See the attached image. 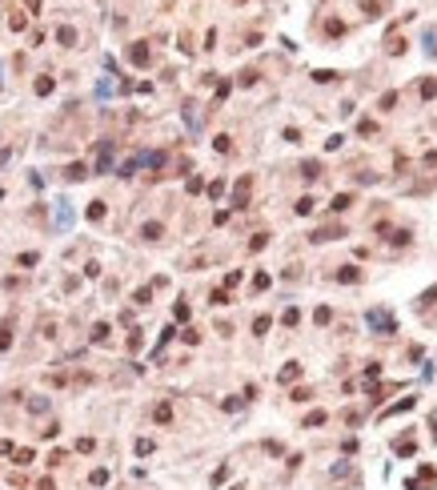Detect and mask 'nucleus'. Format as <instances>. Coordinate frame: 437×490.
<instances>
[{
  "instance_id": "f257e3e1",
  "label": "nucleus",
  "mask_w": 437,
  "mask_h": 490,
  "mask_svg": "<svg viewBox=\"0 0 437 490\" xmlns=\"http://www.w3.org/2000/svg\"><path fill=\"white\" fill-rule=\"evenodd\" d=\"M369 329L373 333H381V338H389V333H397V322H393V314L389 310H369Z\"/></svg>"
},
{
  "instance_id": "a18cd8bd",
  "label": "nucleus",
  "mask_w": 437,
  "mask_h": 490,
  "mask_svg": "<svg viewBox=\"0 0 437 490\" xmlns=\"http://www.w3.org/2000/svg\"><path fill=\"white\" fill-rule=\"evenodd\" d=\"M341 145H345V137H341V133H337V137H329V141H325V149H329V153H333V149H341Z\"/></svg>"
},
{
  "instance_id": "4468645a",
  "label": "nucleus",
  "mask_w": 437,
  "mask_h": 490,
  "mask_svg": "<svg viewBox=\"0 0 437 490\" xmlns=\"http://www.w3.org/2000/svg\"><path fill=\"white\" fill-rule=\"evenodd\" d=\"M65 177H69V181H84V177H88V169H84L80 161H73V165L65 169Z\"/></svg>"
},
{
  "instance_id": "cd10ccee",
  "label": "nucleus",
  "mask_w": 437,
  "mask_h": 490,
  "mask_svg": "<svg viewBox=\"0 0 437 490\" xmlns=\"http://www.w3.org/2000/svg\"><path fill=\"white\" fill-rule=\"evenodd\" d=\"M313 81H317V84H329V81H337V73H333V69H317Z\"/></svg>"
},
{
  "instance_id": "6ab92c4d",
  "label": "nucleus",
  "mask_w": 437,
  "mask_h": 490,
  "mask_svg": "<svg viewBox=\"0 0 437 490\" xmlns=\"http://www.w3.org/2000/svg\"><path fill=\"white\" fill-rule=\"evenodd\" d=\"M325 422H329V414H325V410H313V414L305 418V426H309V430H313V426H325Z\"/></svg>"
},
{
  "instance_id": "f704fd0d",
  "label": "nucleus",
  "mask_w": 437,
  "mask_h": 490,
  "mask_svg": "<svg viewBox=\"0 0 437 490\" xmlns=\"http://www.w3.org/2000/svg\"><path fill=\"white\" fill-rule=\"evenodd\" d=\"M269 282H273V278H269V273H257V278H253V289L261 293V289H269Z\"/></svg>"
},
{
  "instance_id": "1a4fd4ad",
  "label": "nucleus",
  "mask_w": 437,
  "mask_h": 490,
  "mask_svg": "<svg viewBox=\"0 0 437 490\" xmlns=\"http://www.w3.org/2000/svg\"><path fill=\"white\" fill-rule=\"evenodd\" d=\"M129 60L133 65H148V48L145 44H129Z\"/></svg>"
},
{
  "instance_id": "aec40b11",
  "label": "nucleus",
  "mask_w": 437,
  "mask_h": 490,
  "mask_svg": "<svg viewBox=\"0 0 437 490\" xmlns=\"http://www.w3.org/2000/svg\"><path fill=\"white\" fill-rule=\"evenodd\" d=\"M213 149H217V153H233V137H229V133H221V137L213 141Z\"/></svg>"
},
{
  "instance_id": "2eb2a0df",
  "label": "nucleus",
  "mask_w": 437,
  "mask_h": 490,
  "mask_svg": "<svg viewBox=\"0 0 437 490\" xmlns=\"http://www.w3.org/2000/svg\"><path fill=\"white\" fill-rule=\"evenodd\" d=\"M301 378V362H289L285 370H281V382H297Z\"/></svg>"
},
{
  "instance_id": "20e7f679",
  "label": "nucleus",
  "mask_w": 437,
  "mask_h": 490,
  "mask_svg": "<svg viewBox=\"0 0 437 490\" xmlns=\"http://www.w3.org/2000/svg\"><path fill=\"white\" fill-rule=\"evenodd\" d=\"M337 282H341V286H357V282H361V269H357V265H341V269H337Z\"/></svg>"
},
{
  "instance_id": "7ed1b4c3",
  "label": "nucleus",
  "mask_w": 437,
  "mask_h": 490,
  "mask_svg": "<svg viewBox=\"0 0 437 490\" xmlns=\"http://www.w3.org/2000/svg\"><path fill=\"white\" fill-rule=\"evenodd\" d=\"M337 237H345V225H325V229H317L309 241H317V245H321V241H337Z\"/></svg>"
},
{
  "instance_id": "393cba45",
  "label": "nucleus",
  "mask_w": 437,
  "mask_h": 490,
  "mask_svg": "<svg viewBox=\"0 0 437 490\" xmlns=\"http://www.w3.org/2000/svg\"><path fill=\"white\" fill-rule=\"evenodd\" d=\"M377 378H381V366H377V362H369V366H365V386H369V382H377Z\"/></svg>"
},
{
  "instance_id": "a19ab883",
  "label": "nucleus",
  "mask_w": 437,
  "mask_h": 490,
  "mask_svg": "<svg viewBox=\"0 0 437 490\" xmlns=\"http://www.w3.org/2000/svg\"><path fill=\"white\" fill-rule=\"evenodd\" d=\"M33 462V450H16V466H28Z\"/></svg>"
},
{
  "instance_id": "473e14b6",
  "label": "nucleus",
  "mask_w": 437,
  "mask_h": 490,
  "mask_svg": "<svg viewBox=\"0 0 437 490\" xmlns=\"http://www.w3.org/2000/svg\"><path fill=\"white\" fill-rule=\"evenodd\" d=\"M329 474H333V478H353V470H349V466H345V462H337V466H333V470H329Z\"/></svg>"
},
{
  "instance_id": "09e8293b",
  "label": "nucleus",
  "mask_w": 437,
  "mask_h": 490,
  "mask_svg": "<svg viewBox=\"0 0 437 490\" xmlns=\"http://www.w3.org/2000/svg\"><path fill=\"white\" fill-rule=\"evenodd\" d=\"M237 4H241V0H237Z\"/></svg>"
},
{
  "instance_id": "c9c22d12",
  "label": "nucleus",
  "mask_w": 437,
  "mask_h": 490,
  "mask_svg": "<svg viewBox=\"0 0 437 490\" xmlns=\"http://www.w3.org/2000/svg\"><path fill=\"white\" fill-rule=\"evenodd\" d=\"M133 301H137V305H148V301H152V289H137Z\"/></svg>"
},
{
  "instance_id": "6e6552de",
  "label": "nucleus",
  "mask_w": 437,
  "mask_h": 490,
  "mask_svg": "<svg viewBox=\"0 0 437 490\" xmlns=\"http://www.w3.org/2000/svg\"><path fill=\"white\" fill-rule=\"evenodd\" d=\"M385 52H389V56H401V52H405V37L389 33V41H385Z\"/></svg>"
},
{
  "instance_id": "f3484780",
  "label": "nucleus",
  "mask_w": 437,
  "mask_h": 490,
  "mask_svg": "<svg viewBox=\"0 0 437 490\" xmlns=\"http://www.w3.org/2000/svg\"><path fill=\"white\" fill-rule=\"evenodd\" d=\"M269 245V233H253V241H249V253H261Z\"/></svg>"
},
{
  "instance_id": "a211bd4d",
  "label": "nucleus",
  "mask_w": 437,
  "mask_h": 490,
  "mask_svg": "<svg viewBox=\"0 0 437 490\" xmlns=\"http://www.w3.org/2000/svg\"><path fill=\"white\" fill-rule=\"evenodd\" d=\"M313 205H317L313 197H301V201H297L293 209H297V217H309V213H313Z\"/></svg>"
},
{
  "instance_id": "58836bf2",
  "label": "nucleus",
  "mask_w": 437,
  "mask_h": 490,
  "mask_svg": "<svg viewBox=\"0 0 437 490\" xmlns=\"http://www.w3.org/2000/svg\"><path fill=\"white\" fill-rule=\"evenodd\" d=\"M417 446H413V438H405V442H397V454H405V458H409Z\"/></svg>"
},
{
  "instance_id": "bb28decb",
  "label": "nucleus",
  "mask_w": 437,
  "mask_h": 490,
  "mask_svg": "<svg viewBox=\"0 0 437 490\" xmlns=\"http://www.w3.org/2000/svg\"><path fill=\"white\" fill-rule=\"evenodd\" d=\"M92 342H109V326H105V322L92 326Z\"/></svg>"
},
{
  "instance_id": "ea45409f",
  "label": "nucleus",
  "mask_w": 437,
  "mask_h": 490,
  "mask_svg": "<svg viewBox=\"0 0 437 490\" xmlns=\"http://www.w3.org/2000/svg\"><path fill=\"white\" fill-rule=\"evenodd\" d=\"M137 350H141V329L129 333V354H137Z\"/></svg>"
},
{
  "instance_id": "9b49d317",
  "label": "nucleus",
  "mask_w": 437,
  "mask_h": 490,
  "mask_svg": "<svg viewBox=\"0 0 437 490\" xmlns=\"http://www.w3.org/2000/svg\"><path fill=\"white\" fill-rule=\"evenodd\" d=\"M397 101H401V93H393V88H389V93L377 101V109H381V113H393V109H397Z\"/></svg>"
},
{
  "instance_id": "de8ad7c7",
  "label": "nucleus",
  "mask_w": 437,
  "mask_h": 490,
  "mask_svg": "<svg viewBox=\"0 0 437 490\" xmlns=\"http://www.w3.org/2000/svg\"><path fill=\"white\" fill-rule=\"evenodd\" d=\"M36 490H56V486H52V478H40V482H36Z\"/></svg>"
},
{
  "instance_id": "49530a36",
  "label": "nucleus",
  "mask_w": 437,
  "mask_h": 490,
  "mask_svg": "<svg viewBox=\"0 0 437 490\" xmlns=\"http://www.w3.org/2000/svg\"><path fill=\"white\" fill-rule=\"evenodd\" d=\"M421 482H437V470L433 466H421Z\"/></svg>"
},
{
  "instance_id": "f8f14e48",
  "label": "nucleus",
  "mask_w": 437,
  "mask_h": 490,
  "mask_svg": "<svg viewBox=\"0 0 437 490\" xmlns=\"http://www.w3.org/2000/svg\"><path fill=\"white\" fill-rule=\"evenodd\" d=\"M301 177H305V181H317V177H321V161H305V165H301Z\"/></svg>"
},
{
  "instance_id": "c85d7f7f",
  "label": "nucleus",
  "mask_w": 437,
  "mask_h": 490,
  "mask_svg": "<svg viewBox=\"0 0 437 490\" xmlns=\"http://www.w3.org/2000/svg\"><path fill=\"white\" fill-rule=\"evenodd\" d=\"M48 93H52V77H40L36 81V97H48Z\"/></svg>"
},
{
  "instance_id": "0eeeda50",
  "label": "nucleus",
  "mask_w": 437,
  "mask_h": 490,
  "mask_svg": "<svg viewBox=\"0 0 437 490\" xmlns=\"http://www.w3.org/2000/svg\"><path fill=\"white\" fill-rule=\"evenodd\" d=\"M56 41L65 44V48H73V44H76V28H69V24H60V28H56Z\"/></svg>"
},
{
  "instance_id": "4be33fe9",
  "label": "nucleus",
  "mask_w": 437,
  "mask_h": 490,
  "mask_svg": "<svg viewBox=\"0 0 437 490\" xmlns=\"http://www.w3.org/2000/svg\"><path fill=\"white\" fill-rule=\"evenodd\" d=\"M313 322H317V326H329V322H333V310H329V305H317V314H313Z\"/></svg>"
},
{
  "instance_id": "5701e85b",
  "label": "nucleus",
  "mask_w": 437,
  "mask_h": 490,
  "mask_svg": "<svg viewBox=\"0 0 437 490\" xmlns=\"http://www.w3.org/2000/svg\"><path fill=\"white\" fill-rule=\"evenodd\" d=\"M88 221H105V201H92L88 205Z\"/></svg>"
},
{
  "instance_id": "ddd939ff",
  "label": "nucleus",
  "mask_w": 437,
  "mask_h": 490,
  "mask_svg": "<svg viewBox=\"0 0 437 490\" xmlns=\"http://www.w3.org/2000/svg\"><path fill=\"white\" fill-rule=\"evenodd\" d=\"M152 418H157L161 426H169V422H173V406H169V402H161L157 410H152Z\"/></svg>"
},
{
  "instance_id": "423d86ee",
  "label": "nucleus",
  "mask_w": 437,
  "mask_h": 490,
  "mask_svg": "<svg viewBox=\"0 0 437 490\" xmlns=\"http://www.w3.org/2000/svg\"><path fill=\"white\" fill-rule=\"evenodd\" d=\"M349 205H353V193H337V197L329 201V213H345Z\"/></svg>"
},
{
  "instance_id": "4c0bfd02",
  "label": "nucleus",
  "mask_w": 437,
  "mask_h": 490,
  "mask_svg": "<svg viewBox=\"0 0 437 490\" xmlns=\"http://www.w3.org/2000/svg\"><path fill=\"white\" fill-rule=\"evenodd\" d=\"M28 410H33V414H44V410H48V402H44V398H33V402H28Z\"/></svg>"
},
{
  "instance_id": "79ce46f5",
  "label": "nucleus",
  "mask_w": 437,
  "mask_h": 490,
  "mask_svg": "<svg viewBox=\"0 0 437 490\" xmlns=\"http://www.w3.org/2000/svg\"><path fill=\"white\" fill-rule=\"evenodd\" d=\"M233 286H241V269H233L229 278H225V289H233Z\"/></svg>"
},
{
  "instance_id": "f03ea898",
  "label": "nucleus",
  "mask_w": 437,
  "mask_h": 490,
  "mask_svg": "<svg viewBox=\"0 0 437 490\" xmlns=\"http://www.w3.org/2000/svg\"><path fill=\"white\" fill-rule=\"evenodd\" d=\"M249 193H253V177L245 173L237 185H233V209H245V205H249Z\"/></svg>"
},
{
  "instance_id": "c03bdc74",
  "label": "nucleus",
  "mask_w": 437,
  "mask_h": 490,
  "mask_svg": "<svg viewBox=\"0 0 437 490\" xmlns=\"http://www.w3.org/2000/svg\"><path fill=\"white\" fill-rule=\"evenodd\" d=\"M8 24H12V33H20V28H24V24H28V20H24V16H20V12H12V20H8Z\"/></svg>"
},
{
  "instance_id": "2f4dec72",
  "label": "nucleus",
  "mask_w": 437,
  "mask_h": 490,
  "mask_svg": "<svg viewBox=\"0 0 437 490\" xmlns=\"http://www.w3.org/2000/svg\"><path fill=\"white\" fill-rule=\"evenodd\" d=\"M173 318H177V322H189V305L177 301V305H173Z\"/></svg>"
},
{
  "instance_id": "e433bc0d",
  "label": "nucleus",
  "mask_w": 437,
  "mask_h": 490,
  "mask_svg": "<svg viewBox=\"0 0 437 490\" xmlns=\"http://www.w3.org/2000/svg\"><path fill=\"white\" fill-rule=\"evenodd\" d=\"M357 133H361V137H373V133H377V125H373V121H361Z\"/></svg>"
},
{
  "instance_id": "9d476101",
  "label": "nucleus",
  "mask_w": 437,
  "mask_h": 490,
  "mask_svg": "<svg viewBox=\"0 0 437 490\" xmlns=\"http://www.w3.org/2000/svg\"><path fill=\"white\" fill-rule=\"evenodd\" d=\"M361 12H365V20H377L381 16V0H361Z\"/></svg>"
},
{
  "instance_id": "39448f33",
  "label": "nucleus",
  "mask_w": 437,
  "mask_h": 490,
  "mask_svg": "<svg viewBox=\"0 0 437 490\" xmlns=\"http://www.w3.org/2000/svg\"><path fill=\"white\" fill-rule=\"evenodd\" d=\"M141 237H145V241H161V237H165V225H161V221H145V225H141Z\"/></svg>"
},
{
  "instance_id": "412c9836",
  "label": "nucleus",
  "mask_w": 437,
  "mask_h": 490,
  "mask_svg": "<svg viewBox=\"0 0 437 490\" xmlns=\"http://www.w3.org/2000/svg\"><path fill=\"white\" fill-rule=\"evenodd\" d=\"M281 322H285V326L293 329V326L301 322V310H297V305H289V310H285V314H281Z\"/></svg>"
},
{
  "instance_id": "37998d69",
  "label": "nucleus",
  "mask_w": 437,
  "mask_h": 490,
  "mask_svg": "<svg viewBox=\"0 0 437 490\" xmlns=\"http://www.w3.org/2000/svg\"><path fill=\"white\" fill-rule=\"evenodd\" d=\"M40 333L44 338H56V322H40Z\"/></svg>"
},
{
  "instance_id": "7c9ffc66",
  "label": "nucleus",
  "mask_w": 437,
  "mask_h": 490,
  "mask_svg": "<svg viewBox=\"0 0 437 490\" xmlns=\"http://www.w3.org/2000/svg\"><path fill=\"white\" fill-rule=\"evenodd\" d=\"M12 346V326H0V350Z\"/></svg>"
},
{
  "instance_id": "a878e982",
  "label": "nucleus",
  "mask_w": 437,
  "mask_h": 490,
  "mask_svg": "<svg viewBox=\"0 0 437 490\" xmlns=\"http://www.w3.org/2000/svg\"><path fill=\"white\" fill-rule=\"evenodd\" d=\"M325 33L337 41V37H345V24H341V20H329V24H325Z\"/></svg>"
},
{
  "instance_id": "72a5a7b5",
  "label": "nucleus",
  "mask_w": 437,
  "mask_h": 490,
  "mask_svg": "<svg viewBox=\"0 0 437 490\" xmlns=\"http://www.w3.org/2000/svg\"><path fill=\"white\" fill-rule=\"evenodd\" d=\"M88 482H92V486H105V482H109V470H105V466H101V470H92Z\"/></svg>"
},
{
  "instance_id": "c756f323",
  "label": "nucleus",
  "mask_w": 437,
  "mask_h": 490,
  "mask_svg": "<svg viewBox=\"0 0 437 490\" xmlns=\"http://www.w3.org/2000/svg\"><path fill=\"white\" fill-rule=\"evenodd\" d=\"M209 301H213V305H229V289H213Z\"/></svg>"
},
{
  "instance_id": "b1692460",
  "label": "nucleus",
  "mask_w": 437,
  "mask_h": 490,
  "mask_svg": "<svg viewBox=\"0 0 437 490\" xmlns=\"http://www.w3.org/2000/svg\"><path fill=\"white\" fill-rule=\"evenodd\" d=\"M437 97V81H421V101H433Z\"/></svg>"
},
{
  "instance_id": "dca6fc26",
  "label": "nucleus",
  "mask_w": 437,
  "mask_h": 490,
  "mask_svg": "<svg viewBox=\"0 0 437 490\" xmlns=\"http://www.w3.org/2000/svg\"><path fill=\"white\" fill-rule=\"evenodd\" d=\"M269 326H273V318H269V314H261V318L253 322V333H257V338H265V333H269Z\"/></svg>"
}]
</instances>
